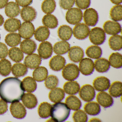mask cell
I'll list each match as a JSON object with an SVG mask.
<instances>
[{
    "instance_id": "obj_26",
    "label": "cell",
    "mask_w": 122,
    "mask_h": 122,
    "mask_svg": "<svg viewBox=\"0 0 122 122\" xmlns=\"http://www.w3.org/2000/svg\"><path fill=\"white\" fill-rule=\"evenodd\" d=\"M65 97V92L61 88L56 87L52 89L49 94V99L54 103L61 102L64 99Z\"/></svg>"
},
{
    "instance_id": "obj_6",
    "label": "cell",
    "mask_w": 122,
    "mask_h": 122,
    "mask_svg": "<svg viewBox=\"0 0 122 122\" xmlns=\"http://www.w3.org/2000/svg\"><path fill=\"white\" fill-rule=\"evenodd\" d=\"M83 17L85 24L89 26L94 27L98 21V14L97 11L92 8L86 9L84 12Z\"/></svg>"
},
{
    "instance_id": "obj_25",
    "label": "cell",
    "mask_w": 122,
    "mask_h": 122,
    "mask_svg": "<svg viewBox=\"0 0 122 122\" xmlns=\"http://www.w3.org/2000/svg\"><path fill=\"white\" fill-rule=\"evenodd\" d=\"M71 46L66 41H61L56 43L53 47L55 53L58 55H63L66 54L70 50Z\"/></svg>"
},
{
    "instance_id": "obj_53",
    "label": "cell",
    "mask_w": 122,
    "mask_h": 122,
    "mask_svg": "<svg viewBox=\"0 0 122 122\" xmlns=\"http://www.w3.org/2000/svg\"><path fill=\"white\" fill-rule=\"evenodd\" d=\"M8 0H0V9L4 8L8 3Z\"/></svg>"
},
{
    "instance_id": "obj_49",
    "label": "cell",
    "mask_w": 122,
    "mask_h": 122,
    "mask_svg": "<svg viewBox=\"0 0 122 122\" xmlns=\"http://www.w3.org/2000/svg\"><path fill=\"white\" fill-rule=\"evenodd\" d=\"M75 2L78 8L85 10L89 8L91 4V0H75Z\"/></svg>"
},
{
    "instance_id": "obj_46",
    "label": "cell",
    "mask_w": 122,
    "mask_h": 122,
    "mask_svg": "<svg viewBox=\"0 0 122 122\" xmlns=\"http://www.w3.org/2000/svg\"><path fill=\"white\" fill-rule=\"evenodd\" d=\"M59 83L58 77L54 75H50L45 80V84L47 89L52 90L56 87Z\"/></svg>"
},
{
    "instance_id": "obj_10",
    "label": "cell",
    "mask_w": 122,
    "mask_h": 122,
    "mask_svg": "<svg viewBox=\"0 0 122 122\" xmlns=\"http://www.w3.org/2000/svg\"><path fill=\"white\" fill-rule=\"evenodd\" d=\"M35 32V28L33 24L30 22H25L21 24L18 33L23 39H29L33 36Z\"/></svg>"
},
{
    "instance_id": "obj_43",
    "label": "cell",
    "mask_w": 122,
    "mask_h": 122,
    "mask_svg": "<svg viewBox=\"0 0 122 122\" xmlns=\"http://www.w3.org/2000/svg\"><path fill=\"white\" fill-rule=\"evenodd\" d=\"M11 71V62L6 59L0 61V74L3 76H7L10 75Z\"/></svg>"
},
{
    "instance_id": "obj_23",
    "label": "cell",
    "mask_w": 122,
    "mask_h": 122,
    "mask_svg": "<svg viewBox=\"0 0 122 122\" xmlns=\"http://www.w3.org/2000/svg\"><path fill=\"white\" fill-rule=\"evenodd\" d=\"M21 11L19 6L16 2L11 1L6 5L5 12L6 15L9 17L13 18L19 15Z\"/></svg>"
},
{
    "instance_id": "obj_24",
    "label": "cell",
    "mask_w": 122,
    "mask_h": 122,
    "mask_svg": "<svg viewBox=\"0 0 122 122\" xmlns=\"http://www.w3.org/2000/svg\"><path fill=\"white\" fill-rule=\"evenodd\" d=\"M34 34L36 40L39 42H44L49 38L50 31L45 26H40L35 30Z\"/></svg>"
},
{
    "instance_id": "obj_1",
    "label": "cell",
    "mask_w": 122,
    "mask_h": 122,
    "mask_svg": "<svg viewBox=\"0 0 122 122\" xmlns=\"http://www.w3.org/2000/svg\"><path fill=\"white\" fill-rule=\"evenodd\" d=\"M24 92L21 81L17 78H7L0 83V97L7 103L19 102Z\"/></svg>"
},
{
    "instance_id": "obj_37",
    "label": "cell",
    "mask_w": 122,
    "mask_h": 122,
    "mask_svg": "<svg viewBox=\"0 0 122 122\" xmlns=\"http://www.w3.org/2000/svg\"><path fill=\"white\" fill-rule=\"evenodd\" d=\"M42 22L45 27L51 29L57 28L59 24L57 17L51 14L45 15L42 19Z\"/></svg>"
},
{
    "instance_id": "obj_3",
    "label": "cell",
    "mask_w": 122,
    "mask_h": 122,
    "mask_svg": "<svg viewBox=\"0 0 122 122\" xmlns=\"http://www.w3.org/2000/svg\"><path fill=\"white\" fill-rule=\"evenodd\" d=\"M89 39L91 42L95 45H102L105 41L106 34L104 30L99 27L93 28L90 31Z\"/></svg>"
},
{
    "instance_id": "obj_17",
    "label": "cell",
    "mask_w": 122,
    "mask_h": 122,
    "mask_svg": "<svg viewBox=\"0 0 122 122\" xmlns=\"http://www.w3.org/2000/svg\"><path fill=\"white\" fill-rule=\"evenodd\" d=\"M20 13L22 20L25 22H32L35 19L37 16L36 10L30 6L23 7Z\"/></svg>"
},
{
    "instance_id": "obj_32",
    "label": "cell",
    "mask_w": 122,
    "mask_h": 122,
    "mask_svg": "<svg viewBox=\"0 0 122 122\" xmlns=\"http://www.w3.org/2000/svg\"><path fill=\"white\" fill-rule=\"evenodd\" d=\"M85 112L91 116L98 115L101 112V107L96 102H90L86 103L84 107Z\"/></svg>"
},
{
    "instance_id": "obj_4",
    "label": "cell",
    "mask_w": 122,
    "mask_h": 122,
    "mask_svg": "<svg viewBox=\"0 0 122 122\" xmlns=\"http://www.w3.org/2000/svg\"><path fill=\"white\" fill-rule=\"evenodd\" d=\"M62 74L63 78L67 81H75L79 76V68L77 65L74 64H68L64 67Z\"/></svg>"
},
{
    "instance_id": "obj_47",
    "label": "cell",
    "mask_w": 122,
    "mask_h": 122,
    "mask_svg": "<svg viewBox=\"0 0 122 122\" xmlns=\"http://www.w3.org/2000/svg\"><path fill=\"white\" fill-rule=\"evenodd\" d=\"M72 117L74 122H86L88 120L87 114L82 110H76L73 113Z\"/></svg>"
},
{
    "instance_id": "obj_29",
    "label": "cell",
    "mask_w": 122,
    "mask_h": 122,
    "mask_svg": "<svg viewBox=\"0 0 122 122\" xmlns=\"http://www.w3.org/2000/svg\"><path fill=\"white\" fill-rule=\"evenodd\" d=\"M22 84L24 91L29 93L34 92L37 88L36 81L30 76L24 78L22 80Z\"/></svg>"
},
{
    "instance_id": "obj_38",
    "label": "cell",
    "mask_w": 122,
    "mask_h": 122,
    "mask_svg": "<svg viewBox=\"0 0 122 122\" xmlns=\"http://www.w3.org/2000/svg\"><path fill=\"white\" fill-rule=\"evenodd\" d=\"M52 105L47 102L41 103L38 108L39 116L42 118H47L50 116Z\"/></svg>"
},
{
    "instance_id": "obj_54",
    "label": "cell",
    "mask_w": 122,
    "mask_h": 122,
    "mask_svg": "<svg viewBox=\"0 0 122 122\" xmlns=\"http://www.w3.org/2000/svg\"><path fill=\"white\" fill-rule=\"evenodd\" d=\"M112 3L115 5H119L122 3V0H110Z\"/></svg>"
},
{
    "instance_id": "obj_7",
    "label": "cell",
    "mask_w": 122,
    "mask_h": 122,
    "mask_svg": "<svg viewBox=\"0 0 122 122\" xmlns=\"http://www.w3.org/2000/svg\"><path fill=\"white\" fill-rule=\"evenodd\" d=\"M90 31V28L87 25L83 23H80L73 28V34L78 40H84L88 37Z\"/></svg>"
},
{
    "instance_id": "obj_5",
    "label": "cell",
    "mask_w": 122,
    "mask_h": 122,
    "mask_svg": "<svg viewBox=\"0 0 122 122\" xmlns=\"http://www.w3.org/2000/svg\"><path fill=\"white\" fill-rule=\"evenodd\" d=\"M83 18V12L81 9L78 8H71L68 10L66 15L67 22L71 25L80 23Z\"/></svg>"
},
{
    "instance_id": "obj_41",
    "label": "cell",
    "mask_w": 122,
    "mask_h": 122,
    "mask_svg": "<svg viewBox=\"0 0 122 122\" xmlns=\"http://www.w3.org/2000/svg\"><path fill=\"white\" fill-rule=\"evenodd\" d=\"M109 92L112 97L117 98L122 96V83L116 81L111 84L109 88Z\"/></svg>"
},
{
    "instance_id": "obj_44",
    "label": "cell",
    "mask_w": 122,
    "mask_h": 122,
    "mask_svg": "<svg viewBox=\"0 0 122 122\" xmlns=\"http://www.w3.org/2000/svg\"><path fill=\"white\" fill-rule=\"evenodd\" d=\"M56 1L55 0H44L41 5L42 11L46 14H51L56 10Z\"/></svg>"
},
{
    "instance_id": "obj_13",
    "label": "cell",
    "mask_w": 122,
    "mask_h": 122,
    "mask_svg": "<svg viewBox=\"0 0 122 122\" xmlns=\"http://www.w3.org/2000/svg\"><path fill=\"white\" fill-rule=\"evenodd\" d=\"M103 27L105 33L109 35H117L121 32L120 24L114 21H106L104 23Z\"/></svg>"
},
{
    "instance_id": "obj_2",
    "label": "cell",
    "mask_w": 122,
    "mask_h": 122,
    "mask_svg": "<svg viewBox=\"0 0 122 122\" xmlns=\"http://www.w3.org/2000/svg\"><path fill=\"white\" fill-rule=\"evenodd\" d=\"M70 112V109L66 104L59 102L52 105L50 116L54 122H65L69 117Z\"/></svg>"
},
{
    "instance_id": "obj_45",
    "label": "cell",
    "mask_w": 122,
    "mask_h": 122,
    "mask_svg": "<svg viewBox=\"0 0 122 122\" xmlns=\"http://www.w3.org/2000/svg\"><path fill=\"white\" fill-rule=\"evenodd\" d=\"M111 19L114 21L118 22L122 20V6L121 4L113 6L110 11Z\"/></svg>"
},
{
    "instance_id": "obj_31",
    "label": "cell",
    "mask_w": 122,
    "mask_h": 122,
    "mask_svg": "<svg viewBox=\"0 0 122 122\" xmlns=\"http://www.w3.org/2000/svg\"><path fill=\"white\" fill-rule=\"evenodd\" d=\"M66 103L68 107L73 111H76L81 108L82 103L77 97L71 95L68 96L66 100Z\"/></svg>"
},
{
    "instance_id": "obj_15",
    "label": "cell",
    "mask_w": 122,
    "mask_h": 122,
    "mask_svg": "<svg viewBox=\"0 0 122 122\" xmlns=\"http://www.w3.org/2000/svg\"><path fill=\"white\" fill-rule=\"evenodd\" d=\"M93 86L97 91L104 92L109 89L110 86V81L105 76L98 77L94 80Z\"/></svg>"
},
{
    "instance_id": "obj_52",
    "label": "cell",
    "mask_w": 122,
    "mask_h": 122,
    "mask_svg": "<svg viewBox=\"0 0 122 122\" xmlns=\"http://www.w3.org/2000/svg\"><path fill=\"white\" fill-rule=\"evenodd\" d=\"M17 4L22 7H25L31 5L33 0H15Z\"/></svg>"
},
{
    "instance_id": "obj_11",
    "label": "cell",
    "mask_w": 122,
    "mask_h": 122,
    "mask_svg": "<svg viewBox=\"0 0 122 122\" xmlns=\"http://www.w3.org/2000/svg\"><path fill=\"white\" fill-rule=\"evenodd\" d=\"M94 63L89 58L82 59L79 64V70L85 76L92 75L94 71Z\"/></svg>"
},
{
    "instance_id": "obj_48",
    "label": "cell",
    "mask_w": 122,
    "mask_h": 122,
    "mask_svg": "<svg viewBox=\"0 0 122 122\" xmlns=\"http://www.w3.org/2000/svg\"><path fill=\"white\" fill-rule=\"evenodd\" d=\"M75 0H60V5L64 10H69L74 5Z\"/></svg>"
},
{
    "instance_id": "obj_19",
    "label": "cell",
    "mask_w": 122,
    "mask_h": 122,
    "mask_svg": "<svg viewBox=\"0 0 122 122\" xmlns=\"http://www.w3.org/2000/svg\"><path fill=\"white\" fill-rule=\"evenodd\" d=\"M68 56L71 61L75 63L80 62L83 59L84 52L83 49L79 46H73L68 51Z\"/></svg>"
},
{
    "instance_id": "obj_35",
    "label": "cell",
    "mask_w": 122,
    "mask_h": 122,
    "mask_svg": "<svg viewBox=\"0 0 122 122\" xmlns=\"http://www.w3.org/2000/svg\"><path fill=\"white\" fill-rule=\"evenodd\" d=\"M5 41L9 46L14 47L21 43V37L18 33H11L6 35Z\"/></svg>"
},
{
    "instance_id": "obj_36",
    "label": "cell",
    "mask_w": 122,
    "mask_h": 122,
    "mask_svg": "<svg viewBox=\"0 0 122 122\" xmlns=\"http://www.w3.org/2000/svg\"><path fill=\"white\" fill-rule=\"evenodd\" d=\"M108 44L110 48L114 51H119L122 48V36L119 35H114L109 39Z\"/></svg>"
},
{
    "instance_id": "obj_14",
    "label": "cell",
    "mask_w": 122,
    "mask_h": 122,
    "mask_svg": "<svg viewBox=\"0 0 122 122\" xmlns=\"http://www.w3.org/2000/svg\"><path fill=\"white\" fill-rule=\"evenodd\" d=\"M66 60L65 58L60 55L54 56L49 62L50 68L54 71H59L62 70L65 66Z\"/></svg>"
},
{
    "instance_id": "obj_16",
    "label": "cell",
    "mask_w": 122,
    "mask_h": 122,
    "mask_svg": "<svg viewBox=\"0 0 122 122\" xmlns=\"http://www.w3.org/2000/svg\"><path fill=\"white\" fill-rule=\"evenodd\" d=\"M42 62L41 57L36 54H32L27 56L24 60V64L31 70H34L39 66Z\"/></svg>"
},
{
    "instance_id": "obj_30",
    "label": "cell",
    "mask_w": 122,
    "mask_h": 122,
    "mask_svg": "<svg viewBox=\"0 0 122 122\" xmlns=\"http://www.w3.org/2000/svg\"><path fill=\"white\" fill-rule=\"evenodd\" d=\"M73 34L72 28L69 26L63 25L60 26L58 30L59 38L63 41H68L71 39Z\"/></svg>"
},
{
    "instance_id": "obj_55",
    "label": "cell",
    "mask_w": 122,
    "mask_h": 122,
    "mask_svg": "<svg viewBox=\"0 0 122 122\" xmlns=\"http://www.w3.org/2000/svg\"><path fill=\"white\" fill-rule=\"evenodd\" d=\"M4 22V19L3 16L0 14V27L1 26Z\"/></svg>"
},
{
    "instance_id": "obj_42",
    "label": "cell",
    "mask_w": 122,
    "mask_h": 122,
    "mask_svg": "<svg viewBox=\"0 0 122 122\" xmlns=\"http://www.w3.org/2000/svg\"><path fill=\"white\" fill-rule=\"evenodd\" d=\"M109 62L111 66L116 69H119L122 67V56L121 54L113 53L109 57Z\"/></svg>"
},
{
    "instance_id": "obj_22",
    "label": "cell",
    "mask_w": 122,
    "mask_h": 122,
    "mask_svg": "<svg viewBox=\"0 0 122 122\" xmlns=\"http://www.w3.org/2000/svg\"><path fill=\"white\" fill-rule=\"evenodd\" d=\"M21 25V22L20 20L15 18H10L5 21L4 24V28L6 31L13 33L17 31Z\"/></svg>"
},
{
    "instance_id": "obj_28",
    "label": "cell",
    "mask_w": 122,
    "mask_h": 122,
    "mask_svg": "<svg viewBox=\"0 0 122 122\" xmlns=\"http://www.w3.org/2000/svg\"><path fill=\"white\" fill-rule=\"evenodd\" d=\"M63 88L64 92L67 94L74 95L78 93L80 89V86L76 81H69L65 83Z\"/></svg>"
},
{
    "instance_id": "obj_56",
    "label": "cell",
    "mask_w": 122,
    "mask_h": 122,
    "mask_svg": "<svg viewBox=\"0 0 122 122\" xmlns=\"http://www.w3.org/2000/svg\"><path fill=\"white\" fill-rule=\"evenodd\" d=\"M101 122V120L98 119H96V118H94V119H92L91 120H90V122Z\"/></svg>"
},
{
    "instance_id": "obj_51",
    "label": "cell",
    "mask_w": 122,
    "mask_h": 122,
    "mask_svg": "<svg viewBox=\"0 0 122 122\" xmlns=\"http://www.w3.org/2000/svg\"><path fill=\"white\" fill-rule=\"evenodd\" d=\"M8 110V105L5 101L0 99V115L5 114Z\"/></svg>"
},
{
    "instance_id": "obj_18",
    "label": "cell",
    "mask_w": 122,
    "mask_h": 122,
    "mask_svg": "<svg viewBox=\"0 0 122 122\" xmlns=\"http://www.w3.org/2000/svg\"><path fill=\"white\" fill-rule=\"evenodd\" d=\"M97 101L100 105L105 108L111 107L114 102L111 95L104 92H100L97 94Z\"/></svg>"
},
{
    "instance_id": "obj_39",
    "label": "cell",
    "mask_w": 122,
    "mask_h": 122,
    "mask_svg": "<svg viewBox=\"0 0 122 122\" xmlns=\"http://www.w3.org/2000/svg\"><path fill=\"white\" fill-rule=\"evenodd\" d=\"M9 56L11 60L15 62L18 63L22 61L24 58L23 52L18 47H13L11 48L9 51Z\"/></svg>"
},
{
    "instance_id": "obj_50",
    "label": "cell",
    "mask_w": 122,
    "mask_h": 122,
    "mask_svg": "<svg viewBox=\"0 0 122 122\" xmlns=\"http://www.w3.org/2000/svg\"><path fill=\"white\" fill-rule=\"evenodd\" d=\"M8 48L5 44L0 43V59H5L8 56Z\"/></svg>"
},
{
    "instance_id": "obj_9",
    "label": "cell",
    "mask_w": 122,
    "mask_h": 122,
    "mask_svg": "<svg viewBox=\"0 0 122 122\" xmlns=\"http://www.w3.org/2000/svg\"><path fill=\"white\" fill-rule=\"evenodd\" d=\"M79 91L80 97L86 102H89L93 100L96 96L94 87L89 84L83 86Z\"/></svg>"
},
{
    "instance_id": "obj_34",
    "label": "cell",
    "mask_w": 122,
    "mask_h": 122,
    "mask_svg": "<svg viewBox=\"0 0 122 122\" xmlns=\"http://www.w3.org/2000/svg\"><path fill=\"white\" fill-rule=\"evenodd\" d=\"M12 74L17 77L25 76L28 72L27 67L23 64L18 63L13 65L11 68Z\"/></svg>"
},
{
    "instance_id": "obj_20",
    "label": "cell",
    "mask_w": 122,
    "mask_h": 122,
    "mask_svg": "<svg viewBox=\"0 0 122 122\" xmlns=\"http://www.w3.org/2000/svg\"><path fill=\"white\" fill-rule=\"evenodd\" d=\"M37 44L34 41L30 39H25L21 43L20 48L22 52L26 55H30L35 51Z\"/></svg>"
},
{
    "instance_id": "obj_12",
    "label": "cell",
    "mask_w": 122,
    "mask_h": 122,
    "mask_svg": "<svg viewBox=\"0 0 122 122\" xmlns=\"http://www.w3.org/2000/svg\"><path fill=\"white\" fill-rule=\"evenodd\" d=\"M38 53L41 58L47 60L50 58L53 54V48L52 45L48 41L42 42L38 48Z\"/></svg>"
},
{
    "instance_id": "obj_57",
    "label": "cell",
    "mask_w": 122,
    "mask_h": 122,
    "mask_svg": "<svg viewBox=\"0 0 122 122\" xmlns=\"http://www.w3.org/2000/svg\"></svg>"
},
{
    "instance_id": "obj_33",
    "label": "cell",
    "mask_w": 122,
    "mask_h": 122,
    "mask_svg": "<svg viewBox=\"0 0 122 122\" xmlns=\"http://www.w3.org/2000/svg\"><path fill=\"white\" fill-rule=\"evenodd\" d=\"M48 76L47 69L44 66L38 67L33 73V78L38 82H42L45 81Z\"/></svg>"
},
{
    "instance_id": "obj_27",
    "label": "cell",
    "mask_w": 122,
    "mask_h": 122,
    "mask_svg": "<svg viewBox=\"0 0 122 122\" xmlns=\"http://www.w3.org/2000/svg\"><path fill=\"white\" fill-rule=\"evenodd\" d=\"M94 67L97 71L103 73L108 71L110 68V65L107 60L100 58L95 61Z\"/></svg>"
},
{
    "instance_id": "obj_8",
    "label": "cell",
    "mask_w": 122,
    "mask_h": 122,
    "mask_svg": "<svg viewBox=\"0 0 122 122\" xmlns=\"http://www.w3.org/2000/svg\"><path fill=\"white\" fill-rule=\"evenodd\" d=\"M10 110L12 116L17 119H23L27 115L25 107L19 102H12L10 106Z\"/></svg>"
},
{
    "instance_id": "obj_21",
    "label": "cell",
    "mask_w": 122,
    "mask_h": 122,
    "mask_svg": "<svg viewBox=\"0 0 122 122\" xmlns=\"http://www.w3.org/2000/svg\"><path fill=\"white\" fill-rule=\"evenodd\" d=\"M22 103L28 109H32L36 107L38 101L36 97L31 93L24 94L22 98Z\"/></svg>"
},
{
    "instance_id": "obj_40",
    "label": "cell",
    "mask_w": 122,
    "mask_h": 122,
    "mask_svg": "<svg viewBox=\"0 0 122 122\" xmlns=\"http://www.w3.org/2000/svg\"><path fill=\"white\" fill-rule=\"evenodd\" d=\"M86 56L93 59H98L102 55V50L97 45L89 46L86 51Z\"/></svg>"
}]
</instances>
